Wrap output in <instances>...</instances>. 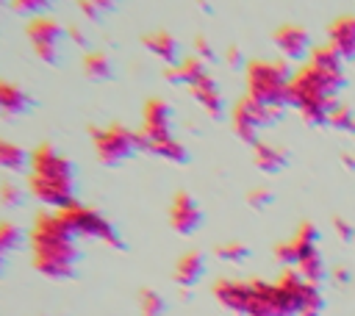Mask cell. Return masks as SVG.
<instances>
[{
  "instance_id": "6da1fadb",
  "label": "cell",
  "mask_w": 355,
  "mask_h": 316,
  "mask_svg": "<svg viewBox=\"0 0 355 316\" xmlns=\"http://www.w3.org/2000/svg\"><path fill=\"white\" fill-rule=\"evenodd\" d=\"M31 263L36 272L53 280H69L78 269V238L58 211L39 213L31 227Z\"/></svg>"
},
{
  "instance_id": "7a4b0ae2",
  "label": "cell",
  "mask_w": 355,
  "mask_h": 316,
  "mask_svg": "<svg viewBox=\"0 0 355 316\" xmlns=\"http://www.w3.org/2000/svg\"><path fill=\"white\" fill-rule=\"evenodd\" d=\"M28 188L31 194L53 208V211H64L69 208L75 200V191H78V183H75V166L67 155H61L55 147L50 144H42L31 152V166H28Z\"/></svg>"
},
{
  "instance_id": "3957f363",
  "label": "cell",
  "mask_w": 355,
  "mask_h": 316,
  "mask_svg": "<svg viewBox=\"0 0 355 316\" xmlns=\"http://www.w3.org/2000/svg\"><path fill=\"white\" fill-rule=\"evenodd\" d=\"M344 75L322 72L313 64H302L288 80V105H294L311 125H327L330 111L338 105L336 94L344 89Z\"/></svg>"
},
{
  "instance_id": "277c9868",
  "label": "cell",
  "mask_w": 355,
  "mask_h": 316,
  "mask_svg": "<svg viewBox=\"0 0 355 316\" xmlns=\"http://www.w3.org/2000/svg\"><path fill=\"white\" fill-rule=\"evenodd\" d=\"M275 258L286 266V269H294L300 272V277H305L308 283L319 286L327 274L324 269V258L319 252V230L305 222L297 227V233L286 241V244H277L275 247Z\"/></svg>"
},
{
  "instance_id": "5b68a950",
  "label": "cell",
  "mask_w": 355,
  "mask_h": 316,
  "mask_svg": "<svg viewBox=\"0 0 355 316\" xmlns=\"http://www.w3.org/2000/svg\"><path fill=\"white\" fill-rule=\"evenodd\" d=\"M244 80H247V97L252 103L266 105V108H277V111L283 105H288V80H291V72L286 69V64L252 58L244 67Z\"/></svg>"
},
{
  "instance_id": "8992f818",
  "label": "cell",
  "mask_w": 355,
  "mask_h": 316,
  "mask_svg": "<svg viewBox=\"0 0 355 316\" xmlns=\"http://www.w3.org/2000/svg\"><path fill=\"white\" fill-rule=\"evenodd\" d=\"M64 216V222L69 225V230L75 233V238H92V241H103L108 247H122V238L116 233V227L94 208L89 205H80V202H72L69 208L58 211Z\"/></svg>"
},
{
  "instance_id": "52a82bcc",
  "label": "cell",
  "mask_w": 355,
  "mask_h": 316,
  "mask_svg": "<svg viewBox=\"0 0 355 316\" xmlns=\"http://www.w3.org/2000/svg\"><path fill=\"white\" fill-rule=\"evenodd\" d=\"M92 144H94V155L105 166H116V164L128 161L133 152H139V136H136V130H128L122 125L92 128Z\"/></svg>"
},
{
  "instance_id": "ba28073f",
  "label": "cell",
  "mask_w": 355,
  "mask_h": 316,
  "mask_svg": "<svg viewBox=\"0 0 355 316\" xmlns=\"http://www.w3.org/2000/svg\"><path fill=\"white\" fill-rule=\"evenodd\" d=\"M277 119H280V111H277V108L258 105V103H252L250 97L239 100V103L233 105V114H230V122H233L236 136H239L241 141H247V144H255L258 136H261V130H263V128H272Z\"/></svg>"
},
{
  "instance_id": "9c48e42d",
  "label": "cell",
  "mask_w": 355,
  "mask_h": 316,
  "mask_svg": "<svg viewBox=\"0 0 355 316\" xmlns=\"http://www.w3.org/2000/svg\"><path fill=\"white\" fill-rule=\"evenodd\" d=\"M28 33V42L33 47V53L44 61V64H55L58 55H61V42H64V33L67 28L58 25L55 19L50 17H33L25 28Z\"/></svg>"
},
{
  "instance_id": "30bf717a",
  "label": "cell",
  "mask_w": 355,
  "mask_h": 316,
  "mask_svg": "<svg viewBox=\"0 0 355 316\" xmlns=\"http://www.w3.org/2000/svg\"><path fill=\"white\" fill-rule=\"evenodd\" d=\"M141 141H158V139H169L172 136V108L153 97L144 103L141 108V128L136 130Z\"/></svg>"
},
{
  "instance_id": "8fae6325",
  "label": "cell",
  "mask_w": 355,
  "mask_h": 316,
  "mask_svg": "<svg viewBox=\"0 0 355 316\" xmlns=\"http://www.w3.org/2000/svg\"><path fill=\"white\" fill-rule=\"evenodd\" d=\"M169 222L178 233L189 236L202 225V208L197 205V200L191 194L180 191V194H175V200L169 205Z\"/></svg>"
},
{
  "instance_id": "7c38bea8",
  "label": "cell",
  "mask_w": 355,
  "mask_h": 316,
  "mask_svg": "<svg viewBox=\"0 0 355 316\" xmlns=\"http://www.w3.org/2000/svg\"><path fill=\"white\" fill-rule=\"evenodd\" d=\"M275 44H277V50L286 55V58H294V61H300V58H308V53H311V36H308V30L305 28H300V25H283V28H277L275 30Z\"/></svg>"
},
{
  "instance_id": "4fadbf2b",
  "label": "cell",
  "mask_w": 355,
  "mask_h": 316,
  "mask_svg": "<svg viewBox=\"0 0 355 316\" xmlns=\"http://www.w3.org/2000/svg\"><path fill=\"white\" fill-rule=\"evenodd\" d=\"M327 44L341 55V61L355 58V17L352 14H341L338 19L330 22Z\"/></svg>"
},
{
  "instance_id": "5bb4252c",
  "label": "cell",
  "mask_w": 355,
  "mask_h": 316,
  "mask_svg": "<svg viewBox=\"0 0 355 316\" xmlns=\"http://www.w3.org/2000/svg\"><path fill=\"white\" fill-rule=\"evenodd\" d=\"M189 91H191V97L202 105V111L211 114L214 119H219V116L225 114V97H222L219 86L211 80V75H205L202 80H197L194 86H189Z\"/></svg>"
},
{
  "instance_id": "9a60e30c",
  "label": "cell",
  "mask_w": 355,
  "mask_h": 316,
  "mask_svg": "<svg viewBox=\"0 0 355 316\" xmlns=\"http://www.w3.org/2000/svg\"><path fill=\"white\" fill-rule=\"evenodd\" d=\"M33 105V100L28 97V91L11 80L0 78V116H19Z\"/></svg>"
},
{
  "instance_id": "2e32d148",
  "label": "cell",
  "mask_w": 355,
  "mask_h": 316,
  "mask_svg": "<svg viewBox=\"0 0 355 316\" xmlns=\"http://www.w3.org/2000/svg\"><path fill=\"white\" fill-rule=\"evenodd\" d=\"M252 161H255V166L261 169V172H266V175H275V172H280L286 164H288V152L283 150V147H277V144H269V141H255L252 144Z\"/></svg>"
},
{
  "instance_id": "e0dca14e",
  "label": "cell",
  "mask_w": 355,
  "mask_h": 316,
  "mask_svg": "<svg viewBox=\"0 0 355 316\" xmlns=\"http://www.w3.org/2000/svg\"><path fill=\"white\" fill-rule=\"evenodd\" d=\"M202 274H205V255L202 252H186V255H180V261L175 263V280H178V286H183V288H191V286H197L200 280H202Z\"/></svg>"
},
{
  "instance_id": "ac0fdd59",
  "label": "cell",
  "mask_w": 355,
  "mask_h": 316,
  "mask_svg": "<svg viewBox=\"0 0 355 316\" xmlns=\"http://www.w3.org/2000/svg\"><path fill=\"white\" fill-rule=\"evenodd\" d=\"M141 42H144V47L153 53V55H158L161 61H166V64H180V44H178V39L172 36V33H166V30H153V33H147V36H141Z\"/></svg>"
},
{
  "instance_id": "d6986e66",
  "label": "cell",
  "mask_w": 355,
  "mask_h": 316,
  "mask_svg": "<svg viewBox=\"0 0 355 316\" xmlns=\"http://www.w3.org/2000/svg\"><path fill=\"white\" fill-rule=\"evenodd\" d=\"M136 136H139V133H136ZM139 150L153 152V155H158V158H166V161H172V164H186V161H189V150H186L175 136L158 139V141H141V139H139Z\"/></svg>"
},
{
  "instance_id": "ffe728a7",
  "label": "cell",
  "mask_w": 355,
  "mask_h": 316,
  "mask_svg": "<svg viewBox=\"0 0 355 316\" xmlns=\"http://www.w3.org/2000/svg\"><path fill=\"white\" fill-rule=\"evenodd\" d=\"M205 75H208V69H205V64H202V58H200V55L180 58V64L169 72L172 83H186V86H194V83H197V80H202Z\"/></svg>"
},
{
  "instance_id": "44dd1931",
  "label": "cell",
  "mask_w": 355,
  "mask_h": 316,
  "mask_svg": "<svg viewBox=\"0 0 355 316\" xmlns=\"http://www.w3.org/2000/svg\"><path fill=\"white\" fill-rule=\"evenodd\" d=\"M0 166L8 172H25L31 166V152H25L19 144L0 139Z\"/></svg>"
},
{
  "instance_id": "7402d4cb",
  "label": "cell",
  "mask_w": 355,
  "mask_h": 316,
  "mask_svg": "<svg viewBox=\"0 0 355 316\" xmlns=\"http://www.w3.org/2000/svg\"><path fill=\"white\" fill-rule=\"evenodd\" d=\"M83 72L92 80H108L111 78V58L105 53H86L83 55Z\"/></svg>"
},
{
  "instance_id": "603a6c76",
  "label": "cell",
  "mask_w": 355,
  "mask_h": 316,
  "mask_svg": "<svg viewBox=\"0 0 355 316\" xmlns=\"http://www.w3.org/2000/svg\"><path fill=\"white\" fill-rule=\"evenodd\" d=\"M216 258H222V261H227V263H241V261L250 258V249H247V244H241V241H225V244L216 247Z\"/></svg>"
},
{
  "instance_id": "cb8c5ba5",
  "label": "cell",
  "mask_w": 355,
  "mask_h": 316,
  "mask_svg": "<svg viewBox=\"0 0 355 316\" xmlns=\"http://www.w3.org/2000/svg\"><path fill=\"white\" fill-rule=\"evenodd\" d=\"M22 244V230L11 222H0V252H14Z\"/></svg>"
},
{
  "instance_id": "d4e9b609",
  "label": "cell",
  "mask_w": 355,
  "mask_h": 316,
  "mask_svg": "<svg viewBox=\"0 0 355 316\" xmlns=\"http://www.w3.org/2000/svg\"><path fill=\"white\" fill-rule=\"evenodd\" d=\"M139 305H141V313H144V316H164V310H166V302H164V297H161L158 291H153V288L141 291V297H139Z\"/></svg>"
},
{
  "instance_id": "484cf974",
  "label": "cell",
  "mask_w": 355,
  "mask_h": 316,
  "mask_svg": "<svg viewBox=\"0 0 355 316\" xmlns=\"http://www.w3.org/2000/svg\"><path fill=\"white\" fill-rule=\"evenodd\" d=\"M327 125H333V128H338V130H355V119H352V111L347 108V105H336L333 111H330V119H327Z\"/></svg>"
},
{
  "instance_id": "4316f807",
  "label": "cell",
  "mask_w": 355,
  "mask_h": 316,
  "mask_svg": "<svg viewBox=\"0 0 355 316\" xmlns=\"http://www.w3.org/2000/svg\"><path fill=\"white\" fill-rule=\"evenodd\" d=\"M78 6L83 8V14H86L89 19H97V17L108 14V11L116 6V0H78Z\"/></svg>"
},
{
  "instance_id": "83f0119b",
  "label": "cell",
  "mask_w": 355,
  "mask_h": 316,
  "mask_svg": "<svg viewBox=\"0 0 355 316\" xmlns=\"http://www.w3.org/2000/svg\"><path fill=\"white\" fill-rule=\"evenodd\" d=\"M22 188L17 186V183H3L0 186V202L6 205V208H17V205H22Z\"/></svg>"
},
{
  "instance_id": "f1b7e54d",
  "label": "cell",
  "mask_w": 355,
  "mask_h": 316,
  "mask_svg": "<svg viewBox=\"0 0 355 316\" xmlns=\"http://www.w3.org/2000/svg\"><path fill=\"white\" fill-rule=\"evenodd\" d=\"M50 3H53V0H11V6H14L17 11H22V14H39V11H44Z\"/></svg>"
},
{
  "instance_id": "f546056e",
  "label": "cell",
  "mask_w": 355,
  "mask_h": 316,
  "mask_svg": "<svg viewBox=\"0 0 355 316\" xmlns=\"http://www.w3.org/2000/svg\"><path fill=\"white\" fill-rule=\"evenodd\" d=\"M272 200H275V194H272L269 188H252V191L247 194V202H250L252 208H266V205H272Z\"/></svg>"
},
{
  "instance_id": "4dcf8cb0",
  "label": "cell",
  "mask_w": 355,
  "mask_h": 316,
  "mask_svg": "<svg viewBox=\"0 0 355 316\" xmlns=\"http://www.w3.org/2000/svg\"><path fill=\"white\" fill-rule=\"evenodd\" d=\"M336 230H338L341 238H355V230H352L347 222H341V219H336Z\"/></svg>"
},
{
  "instance_id": "1f68e13d",
  "label": "cell",
  "mask_w": 355,
  "mask_h": 316,
  "mask_svg": "<svg viewBox=\"0 0 355 316\" xmlns=\"http://www.w3.org/2000/svg\"><path fill=\"white\" fill-rule=\"evenodd\" d=\"M197 50H200L202 55H208V58H211V47H208V44L202 42V39H197Z\"/></svg>"
},
{
  "instance_id": "d6a6232c",
  "label": "cell",
  "mask_w": 355,
  "mask_h": 316,
  "mask_svg": "<svg viewBox=\"0 0 355 316\" xmlns=\"http://www.w3.org/2000/svg\"><path fill=\"white\" fill-rule=\"evenodd\" d=\"M227 61H230V64H239V61H241V58H239V50H236V47H230V50H227Z\"/></svg>"
},
{
  "instance_id": "836d02e7",
  "label": "cell",
  "mask_w": 355,
  "mask_h": 316,
  "mask_svg": "<svg viewBox=\"0 0 355 316\" xmlns=\"http://www.w3.org/2000/svg\"><path fill=\"white\" fill-rule=\"evenodd\" d=\"M3 269H6V252H0V274H3Z\"/></svg>"
},
{
  "instance_id": "e575fe53",
  "label": "cell",
  "mask_w": 355,
  "mask_h": 316,
  "mask_svg": "<svg viewBox=\"0 0 355 316\" xmlns=\"http://www.w3.org/2000/svg\"><path fill=\"white\" fill-rule=\"evenodd\" d=\"M0 3H3V0H0Z\"/></svg>"
}]
</instances>
